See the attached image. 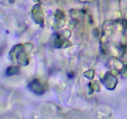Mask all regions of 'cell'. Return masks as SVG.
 Here are the masks:
<instances>
[]
</instances>
